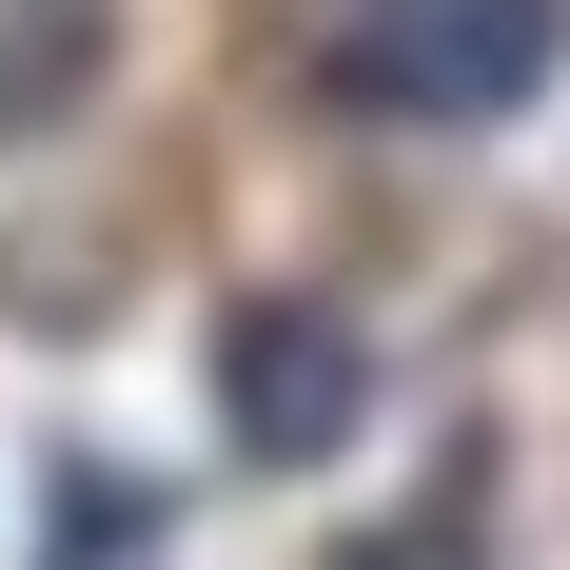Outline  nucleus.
I'll return each mask as SVG.
<instances>
[{"instance_id": "1", "label": "nucleus", "mask_w": 570, "mask_h": 570, "mask_svg": "<svg viewBox=\"0 0 570 570\" xmlns=\"http://www.w3.org/2000/svg\"><path fill=\"white\" fill-rule=\"evenodd\" d=\"M335 79L374 118H512L570 79V0H354Z\"/></svg>"}, {"instance_id": "2", "label": "nucleus", "mask_w": 570, "mask_h": 570, "mask_svg": "<svg viewBox=\"0 0 570 570\" xmlns=\"http://www.w3.org/2000/svg\"><path fill=\"white\" fill-rule=\"evenodd\" d=\"M374 413V354H354V315H315V295H236L217 315V433L256 472H315Z\"/></svg>"}, {"instance_id": "3", "label": "nucleus", "mask_w": 570, "mask_h": 570, "mask_svg": "<svg viewBox=\"0 0 570 570\" xmlns=\"http://www.w3.org/2000/svg\"><path fill=\"white\" fill-rule=\"evenodd\" d=\"M79 79H99V0H20V40H0V138L59 118Z\"/></svg>"}, {"instance_id": "4", "label": "nucleus", "mask_w": 570, "mask_h": 570, "mask_svg": "<svg viewBox=\"0 0 570 570\" xmlns=\"http://www.w3.org/2000/svg\"><path fill=\"white\" fill-rule=\"evenodd\" d=\"M335 570H492V512H472V472H453V492H413V512L374 531V551H335Z\"/></svg>"}]
</instances>
